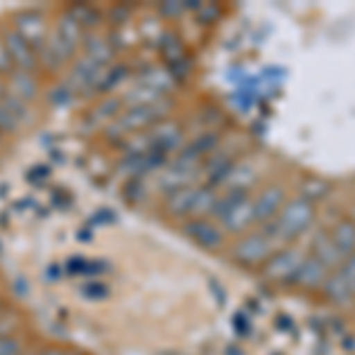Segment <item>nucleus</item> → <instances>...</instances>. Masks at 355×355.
<instances>
[{"instance_id": "nucleus-8", "label": "nucleus", "mask_w": 355, "mask_h": 355, "mask_svg": "<svg viewBox=\"0 0 355 355\" xmlns=\"http://www.w3.org/2000/svg\"><path fill=\"white\" fill-rule=\"evenodd\" d=\"M322 287H324V294H327L334 303H348L355 296L353 291H351V287L346 284V279H343L341 272L327 275V279H324Z\"/></svg>"}, {"instance_id": "nucleus-6", "label": "nucleus", "mask_w": 355, "mask_h": 355, "mask_svg": "<svg viewBox=\"0 0 355 355\" xmlns=\"http://www.w3.org/2000/svg\"><path fill=\"white\" fill-rule=\"evenodd\" d=\"M282 202H284V190H282V187H270V190H266L254 204V218H259V220L270 218L275 211L282 206Z\"/></svg>"}, {"instance_id": "nucleus-5", "label": "nucleus", "mask_w": 355, "mask_h": 355, "mask_svg": "<svg viewBox=\"0 0 355 355\" xmlns=\"http://www.w3.org/2000/svg\"><path fill=\"white\" fill-rule=\"evenodd\" d=\"M270 251V244H268L266 237L261 234H254V237H246L237 249V259L242 263H259L268 256Z\"/></svg>"}, {"instance_id": "nucleus-12", "label": "nucleus", "mask_w": 355, "mask_h": 355, "mask_svg": "<svg viewBox=\"0 0 355 355\" xmlns=\"http://www.w3.org/2000/svg\"><path fill=\"white\" fill-rule=\"evenodd\" d=\"M343 275V279H346V284L351 287V291L355 294V254L353 256H348L346 261H343V266H341V270Z\"/></svg>"}, {"instance_id": "nucleus-2", "label": "nucleus", "mask_w": 355, "mask_h": 355, "mask_svg": "<svg viewBox=\"0 0 355 355\" xmlns=\"http://www.w3.org/2000/svg\"><path fill=\"white\" fill-rule=\"evenodd\" d=\"M303 263V256L299 251H279V254H275L270 261H268L266 266V275L272 279H279V282H289V279H294L296 270H299V266Z\"/></svg>"}, {"instance_id": "nucleus-9", "label": "nucleus", "mask_w": 355, "mask_h": 355, "mask_svg": "<svg viewBox=\"0 0 355 355\" xmlns=\"http://www.w3.org/2000/svg\"><path fill=\"white\" fill-rule=\"evenodd\" d=\"M301 192H303V197H301V199H306L308 204H313V202H318V199H324V197H327V194H329V185H327L324 180L311 178V180L303 182Z\"/></svg>"}, {"instance_id": "nucleus-1", "label": "nucleus", "mask_w": 355, "mask_h": 355, "mask_svg": "<svg viewBox=\"0 0 355 355\" xmlns=\"http://www.w3.org/2000/svg\"><path fill=\"white\" fill-rule=\"evenodd\" d=\"M313 218H315L313 204H308L306 199L299 197L284 206V211L279 214L277 225L272 227L270 234H277V237L284 239V242H291V239H296L299 234H303L308 227H311Z\"/></svg>"}, {"instance_id": "nucleus-10", "label": "nucleus", "mask_w": 355, "mask_h": 355, "mask_svg": "<svg viewBox=\"0 0 355 355\" xmlns=\"http://www.w3.org/2000/svg\"><path fill=\"white\" fill-rule=\"evenodd\" d=\"M249 220H254V204H249V202H242L237 209L225 216L227 227H244Z\"/></svg>"}, {"instance_id": "nucleus-7", "label": "nucleus", "mask_w": 355, "mask_h": 355, "mask_svg": "<svg viewBox=\"0 0 355 355\" xmlns=\"http://www.w3.org/2000/svg\"><path fill=\"white\" fill-rule=\"evenodd\" d=\"M313 256L318 259L320 263H324L327 268H334V266H339L343 256L339 254V249L334 246V242H331V237L329 234H318L315 237V244H313Z\"/></svg>"}, {"instance_id": "nucleus-11", "label": "nucleus", "mask_w": 355, "mask_h": 355, "mask_svg": "<svg viewBox=\"0 0 355 355\" xmlns=\"http://www.w3.org/2000/svg\"><path fill=\"white\" fill-rule=\"evenodd\" d=\"M190 232H192V237L197 239L199 244H204V246H216V244H220V234L214 230V227H209V225H202V223H197V225H192L190 227Z\"/></svg>"}, {"instance_id": "nucleus-3", "label": "nucleus", "mask_w": 355, "mask_h": 355, "mask_svg": "<svg viewBox=\"0 0 355 355\" xmlns=\"http://www.w3.org/2000/svg\"><path fill=\"white\" fill-rule=\"evenodd\" d=\"M327 270L329 268L324 266V263H320L315 256H308V259H303L299 270H296L294 282H299L301 287H306V289L320 287V284H324V279H327V275H329Z\"/></svg>"}, {"instance_id": "nucleus-4", "label": "nucleus", "mask_w": 355, "mask_h": 355, "mask_svg": "<svg viewBox=\"0 0 355 355\" xmlns=\"http://www.w3.org/2000/svg\"><path fill=\"white\" fill-rule=\"evenodd\" d=\"M329 237H331V242H334L336 249H339V254L343 256V259H348V256L355 254V223L353 220L336 223Z\"/></svg>"}]
</instances>
